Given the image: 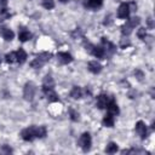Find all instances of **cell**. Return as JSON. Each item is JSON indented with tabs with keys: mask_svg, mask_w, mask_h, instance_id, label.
I'll return each instance as SVG.
<instances>
[{
	"mask_svg": "<svg viewBox=\"0 0 155 155\" xmlns=\"http://www.w3.org/2000/svg\"><path fill=\"white\" fill-rule=\"evenodd\" d=\"M21 136L24 141L32 142L34 138H36V126H30L28 128H24L21 132Z\"/></svg>",
	"mask_w": 155,
	"mask_h": 155,
	"instance_id": "1",
	"label": "cell"
},
{
	"mask_svg": "<svg viewBox=\"0 0 155 155\" xmlns=\"http://www.w3.org/2000/svg\"><path fill=\"white\" fill-rule=\"evenodd\" d=\"M35 95V85L33 83H27L23 90V97L27 101H32Z\"/></svg>",
	"mask_w": 155,
	"mask_h": 155,
	"instance_id": "2",
	"label": "cell"
},
{
	"mask_svg": "<svg viewBox=\"0 0 155 155\" xmlns=\"http://www.w3.org/2000/svg\"><path fill=\"white\" fill-rule=\"evenodd\" d=\"M91 136H90V133L85 132L83 133V136L80 137V145H81V148H83L84 151H87L90 150V148H91Z\"/></svg>",
	"mask_w": 155,
	"mask_h": 155,
	"instance_id": "3",
	"label": "cell"
},
{
	"mask_svg": "<svg viewBox=\"0 0 155 155\" xmlns=\"http://www.w3.org/2000/svg\"><path fill=\"white\" fill-rule=\"evenodd\" d=\"M43 91H44V93L46 95L47 100L50 102H58L60 101L58 96H57V93L55 92L53 87H45V86H43Z\"/></svg>",
	"mask_w": 155,
	"mask_h": 155,
	"instance_id": "4",
	"label": "cell"
},
{
	"mask_svg": "<svg viewBox=\"0 0 155 155\" xmlns=\"http://www.w3.org/2000/svg\"><path fill=\"white\" fill-rule=\"evenodd\" d=\"M136 132L138 133V136H141L142 140H145L148 131H147V126L143 121H138L136 124Z\"/></svg>",
	"mask_w": 155,
	"mask_h": 155,
	"instance_id": "5",
	"label": "cell"
},
{
	"mask_svg": "<svg viewBox=\"0 0 155 155\" xmlns=\"http://www.w3.org/2000/svg\"><path fill=\"white\" fill-rule=\"evenodd\" d=\"M109 103V97L107 95H100L98 97H97V107H98L100 109H104L107 108V105Z\"/></svg>",
	"mask_w": 155,
	"mask_h": 155,
	"instance_id": "6",
	"label": "cell"
},
{
	"mask_svg": "<svg viewBox=\"0 0 155 155\" xmlns=\"http://www.w3.org/2000/svg\"><path fill=\"white\" fill-rule=\"evenodd\" d=\"M102 44H103V48H104V52L108 53V55H113L115 52V46H114L109 40H107L105 38H102Z\"/></svg>",
	"mask_w": 155,
	"mask_h": 155,
	"instance_id": "7",
	"label": "cell"
},
{
	"mask_svg": "<svg viewBox=\"0 0 155 155\" xmlns=\"http://www.w3.org/2000/svg\"><path fill=\"white\" fill-rule=\"evenodd\" d=\"M57 58H58L60 63H62V64H68L73 61L72 55H69L68 52H58L57 53Z\"/></svg>",
	"mask_w": 155,
	"mask_h": 155,
	"instance_id": "8",
	"label": "cell"
},
{
	"mask_svg": "<svg viewBox=\"0 0 155 155\" xmlns=\"http://www.w3.org/2000/svg\"><path fill=\"white\" fill-rule=\"evenodd\" d=\"M130 15V9H128V4H121L119 6V10H118V16L120 18H127Z\"/></svg>",
	"mask_w": 155,
	"mask_h": 155,
	"instance_id": "9",
	"label": "cell"
},
{
	"mask_svg": "<svg viewBox=\"0 0 155 155\" xmlns=\"http://www.w3.org/2000/svg\"><path fill=\"white\" fill-rule=\"evenodd\" d=\"M88 70L93 73V74H97V73H100L102 70V66L97 61H91L88 62Z\"/></svg>",
	"mask_w": 155,
	"mask_h": 155,
	"instance_id": "10",
	"label": "cell"
},
{
	"mask_svg": "<svg viewBox=\"0 0 155 155\" xmlns=\"http://www.w3.org/2000/svg\"><path fill=\"white\" fill-rule=\"evenodd\" d=\"M91 53H92V55H93L95 57H97V58H103V57L105 56L104 48H103L102 46H95V45H93Z\"/></svg>",
	"mask_w": 155,
	"mask_h": 155,
	"instance_id": "11",
	"label": "cell"
},
{
	"mask_svg": "<svg viewBox=\"0 0 155 155\" xmlns=\"http://www.w3.org/2000/svg\"><path fill=\"white\" fill-rule=\"evenodd\" d=\"M103 4V0H85V6L91 9H98Z\"/></svg>",
	"mask_w": 155,
	"mask_h": 155,
	"instance_id": "12",
	"label": "cell"
},
{
	"mask_svg": "<svg viewBox=\"0 0 155 155\" xmlns=\"http://www.w3.org/2000/svg\"><path fill=\"white\" fill-rule=\"evenodd\" d=\"M107 108H108V113L112 114V115H118V114H119V107L114 101H110L108 103Z\"/></svg>",
	"mask_w": 155,
	"mask_h": 155,
	"instance_id": "13",
	"label": "cell"
},
{
	"mask_svg": "<svg viewBox=\"0 0 155 155\" xmlns=\"http://www.w3.org/2000/svg\"><path fill=\"white\" fill-rule=\"evenodd\" d=\"M0 33H1L3 38L5 40H7V41H10V40L13 39V32L9 28H1V32H0Z\"/></svg>",
	"mask_w": 155,
	"mask_h": 155,
	"instance_id": "14",
	"label": "cell"
},
{
	"mask_svg": "<svg viewBox=\"0 0 155 155\" xmlns=\"http://www.w3.org/2000/svg\"><path fill=\"white\" fill-rule=\"evenodd\" d=\"M16 56H17V62L20 64L24 63V62H26V60H27V53H26V51H24V50H22V48H20V50L16 52Z\"/></svg>",
	"mask_w": 155,
	"mask_h": 155,
	"instance_id": "15",
	"label": "cell"
},
{
	"mask_svg": "<svg viewBox=\"0 0 155 155\" xmlns=\"http://www.w3.org/2000/svg\"><path fill=\"white\" fill-rule=\"evenodd\" d=\"M70 96L75 100L81 98V97H83V90H81L80 87H78V86H74L72 90V92H70Z\"/></svg>",
	"mask_w": 155,
	"mask_h": 155,
	"instance_id": "16",
	"label": "cell"
},
{
	"mask_svg": "<svg viewBox=\"0 0 155 155\" xmlns=\"http://www.w3.org/2000/svg\"><path fill=\"white\" fill-rule=\"evenodd\" d=\"M103 125L107 126V127H113L114 126V116L112 114H108V115H105L104 119H103Z\"/></svg>",
	"mask_w": 155,
	"mask_h": 155,
	"instance_id": "17",
	"label": "cell"
},
{
	"mask_svg": "<svg viewBox=\"0 0 155 155\" xmlns=\"http://www.w3.org/2000/svg\"><path fill=\"white\" fill-rule=\"evenodd\" d=\"M132 28H135V27H133L132 24H131V22H130V21H127V23H126V24H124V26H122V30H121V33L124 34V35H128V34L132 32Z\"/></svg>",
	"mask_w": 155,
	"mask_h": 155,
	"instance_id": "18",
	"label": "cell"
},
{
	"mask_svg": "<svg viewBox=\"0 0 155 155\" xmlns=\"http://www.w3.org/2000/svg\"><path fill=\"white\" fill-rule=\"evenodd\" d=\"M44 63H45V62H44V61H43V60H41V58H40V57L38 56L36 58H35L33 62L30 63V67H32V68H35V69H38V68H41V67L44 66Z\"/></svg>",
	"mask_w": 155,
	"mask_h": 155,
	"instance_id": "19",
	"label": "cell"
},
{
	"mask_svg": "<svg viewBox=\"0 0 155 155\" xmlns=\"http://www.w3.org/2000/svg\"><path fill=\"white\" fill-rule=\"evenodd\" d=\"M18 38H20V40L21 41H28V40L32 38V34L29 33V32H27V30H21L20 32V34H18Z\"/></svg>",
	"mask_w": 155,
	"mask_h": 155,
	"instance_id": "20",
	"label": "cell"
},
{
	"mask_svg": "<svg viewBox=\"0 0 155 155\" xmlns=\"http://www.w3.org/2000/svg\"><path fill=\"white\" fill-rule=\"evenodd\" d=\"M47 131L45 126H36V138H44Z\"/></svg>",
	"mask_w": 155,
	"mask_h": 155,
	"instance_id": "21",
	"label": "cell"
},
{
	"mask_svg": "<svg viewBox=\"0 0 155 155\" xmlns=\"http://www.w3.org/2000/svg\"><path fill=\"white\" fill-rule=\"evenodd\" d=\"M105 151H107L108 154H114L118 151V145L115 143H109L107 145V149H105Z\"/></svg>",
	"mask_w": 155,
	"mask_h": 155,
	"instance_id": "22",
	"label": "cell"
},
{
	"mask_svg": "<svg viewBox=\"0 0 155 155\" xmlns=\"http://www.w3.org/2000/svg\"><path fill=\"white\" fill-rule=\"evenodd\" d=\"M6 62L7 63H13L17 61V56H16V52H10V53H7L6 55Z\"/></svg>",
	"mask_w": 155,
	"mask_h": 155,
	"instance_id": "23",
	"label": "cell"
},
{
	"mask_svg": "<svg viewBox=\"0 0 155 155\" xmlns=\"http://www.w3.org/2000/svg\"><path fill=\"white\" fill-rule=\"evenodd\" d=\"M43 6L45 7V9L47 10H51L55 7V3H53V0H43Z\"/></svg>",
	"mask_w": 155,
	"mask_h": 155,
	"instance_id": "24",
	"label": "cell"
},
{
	"mask_svg": "<svg viewBox=\"0 0 155 155\" xmlns=\"http://www.w3.org/2000/svg\"><path fill=\"white\" fill-rule=\"evenodd\" d=\"M44 86L45 87H53V79L50 75L45 76V79H44Z\"/></svg>",
	"mask_w": 155,
	"mask_h": 155,
	"instance_id": "25",
	"label": "cell"
},
{
	"mask_svg": "<svg viewBox=\"0 0 155 155\" xmlns=\"http://www.w3.org/2000/svg\"><path fill=\"white\" fill-rule=\"evenodd\" d=\"M10 17H11V13L7 11V9L0 11V18H1V20H9Z\"/></svg>",
	"mask_w": 155,
	"mask_h": 155,
	"instance_id": "26",
	"label": "cell"
},
{
	"mask_svg": "<svg viewBox=\"0 0 155 155\" xmlns=\"http://www.w3.org/2000/svg\"><path fill=\"white\" fill-rule=\"evenodd\" d=\"M137 35H138V38L140 39H145V36H147V32H145V28H140L138 29V32H137Z\"/></svg>",
	"mask_w": 155,
	"mask_h": 155,
	"instance_id": "27",
	"label": "cell"
},
{
	"mask_svg": "<svg viewBox=\"0 0 155 155\" xmlns=\"http://www.w3.org/2000/svg\"><path fill=\"white\" fill-rule=\"evenodd\" d=\"M70 119L73 121H78L79 120V114L78 112H75L74 109H70Z\"/></svg>",
	"mask_w": 155,
	"mask_h": 155,
	"instance_id": "28",
	"label": "cell"
},
{
	"mask_svg": "<svg viewBox=\"0 0 155 155\" xmlns=\"http://www.w3.org/2000/svg\"><path fill=\"white\" fill-rule=\"evenodd\" d=\"M135 75H136V78L138 79V80H142L143 78H144V74H143V72H141V70H135Z\"/></svg>",
	"mask_w": 155,
	"mask_h": 155,
	"instance_id": "29",
	"label": "cell"
},
{
	"mask_svg": "<svg viewBox=\"0 0 155 155\" xmlns=\"http://www.w3.org/2000/svg\"><path fill=\"white\" fill-rule=\"evenodd\" d=\"M128 45H130V41H128L127 39H122V40H121L120 46H121L122 48H124V47H126V46H128Z\"/></svg>",
	"mask_w": 155,
	"mask_h": 155,
	"instance_id": "30",
	"label": "cell"
},
{
	"mask_svg": "<svg viewBox=\"0 0 155 155\" xmlns=\"http://www.w3.org/2000/svg\"><path fill=\"white\" fill-rule=\"evenodd\" d=\"M6 9V0H0V11Z\"/></svg>",
	"mask_w": 155,
	"mask_h": 155,
	"instance_id": "31",
	"label": "cell"
},
{
	"mask_svg": "<svg viewBox=\"0 0 155 155\" xmlns=\"http://www.w3.org/2000/svg\"><path fill=\"white\" fill-rule=\"evenodd\" d=\"M128 9H130V12H131V11H136V9H137L136 3H131V4H128Z\"/></svg>",
	"mask_w": 155,
	"mask_h": 155,
	"instance_id": "32",
	"label": "cell"
},
{
	"mask_svg": "<svg viewBox=\"0 0 155 155\" xmlns=\"http://www.w3.org/2000/svg\"><path fill=\"white\" fill-rule=\"evenodd\" d=\"M3 151L4 153H7V154H10V153H12V149L11 148H9V147H4V148H3Z\"/></svg>",
	"mask_w": 155,
	"mask_h": 155,
	"instance_id": "33",
	"label": "cell"
},
{
	"mask_svg": "<svg viewBox=\"0 0 155 155\" xmlns=\"http://www.w3.org/2000/svg\"><path fill=\"white\" fill-rule=\"evenodd\" d=\"M148 27H149L150 29H153V28H154V23H153V18H148Z\"/></svg>",
	"mask_w": 155,
	"mask_h": 155,
	"instance_id": "34",
	"label": "cell"
},
{
	"mask_svg": "<svg viewBox=\"0 0 155 155\" xmlns=\"http://www.w3.org/2000/svg\"><path fill=\"white\" fill-rule=\"evenodd\" d=\"M61 1H62V3H67V1H68V0H61Z\"/></svg>",
	"mask_w": 155,
	"mask_h": 155,
	"instance_id": "35",
	"label": "cell"
},
{
	"mask_svg": "<svg viewBox=\"0 0 155 155\" xmlns=\"http://www.w3.org/2000/svg\"><path fill=\"white\" fill-rule=\"evenodd\" d=\"M0 63H1V58H0Z\"/></svg>",
	"mask_w": 155,
	"mask_h": 155,
	"instance_id": "36",
	"label": "cell"
}]
</instances>
